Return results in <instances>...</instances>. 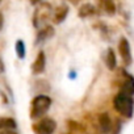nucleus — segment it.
I'll return each mask as SVG.
<instances>
[{
  "label": "nucleus",
  "instance_id": "13",
  "mask_svg": "<svg viewBox=\"0 0 134 134\" xmlns=\"http://www.w3.org/2000/svg\"><path fill=\"white\" fill-rule=\"evenodd\" d=\"M116 54L112 49H108V53H107V66L109 70H114L116 69Z\"/></svg>",
  "mask_w": 134,
  "mask_h": 134
},
{
  "label": "nucleus",
  "instance_id": "18",
  "mask_svg": "<svg viewBox=\"0 0 134 134\" xmlns=\"http://www.w3.org/2000/svg\"><path fill=\"white\" fill-rule=\"evenodd\" d=\"M4 71V64H3V62H2V59H0V74H2Z\"/></svg>",
  "mask_w": 134,
  "mask_h": 134
},
{
  "label": "nucleus",
  "instance_id": "19",
  "mask_svg": "<svg viewBox=\"0 0 134 134\" xmlns=\"http://www.w3.org/2000/svg\"><path fill=\"white\" fill-rule=\"evenodd\" d=\"M42 0H30V3L33 4V5H36V4H38V3H41Z\"/></svg>",
  "mask_w": 134,
  "mask_h": 134
},
{
  "label": "nucleus",
  "instance_id": "8",
  "mask_svg": "<svg viewBox=\"0 0 134 134\" xmlns=\"http://www.w3.org/2000/svg\"><path fill=\"white\" fill-rule=\"evenodd\" d=\"M67 13H69V7H67L66 4H62L59 5L57 9H55V13H54V23L55 24H60L64 21Z\"/></svg>",
  "mask_w": 134,
  "mask_h": 134
},
{
  "label": "nucleus",
  "instance_id": "4",
  "mask_svg": "<svg viewBox=\"0 0 134 134\" xmlns=\"http://www.w3.org/2000/svg\"><path fill=\"white\" fill-rule=\"evenodd\" d=\"M118 51L120 55L122 58V60L125 62V64H130L131 63V50H130V45L129 41L126 38H121L118 42Z\"/></svg>",
  "mask_w": 134,
  "mask_h": 134
},
{
  "label": "nucleus",
  "instance_id": "1",
  "mask_svg": "<svg viewBox=\"0 0 134 134\" xmlns=\"http://www.w3.org/2000/svg\"><path fill=\"white\" fill-rule=\"evenodd\" d=\"M51 107V99L46 95H38L33 99L32 101V108H30V117L33 120L42 117L49 108Z\"/></svg>",
  "mask_w": 134,
  "mask_h": 134
},
{
  "label": "nucleus",
  "instance_id": "16",
  "mask_svg": "<svg viewBox=\"0 0 134 134\" xmlns=\"http://www.w3.org/2000/svg\"><path fill=\"white\" fill-rule=\"evenodd\" d=\"M3 25H4V17H3V13L0 12V30L3 29Z\"/></svg>",
  "mask_w": 134,
  "mask_h": 134
},
{
  "label": "nucleus",
  "instance_id": "20",
  "mask_svg": "<svg viewBox=\"0 0 134 134\" xmlns=\"http://www.w3.org/2000/svg\"><path fill=\"white\" fill-rule=\"evenodd\" d=\"M69 76H70V78H75L76 75H75V72H70V74H69Z\"/></svg>",
  "mask_w": 134,
  "mask_h": 134
},
{
  "label": "nucleus",
  "instance_id": "12",
  "mask_svg": "<svg viewBox=\"0 0 134 134\" xmlns=\"http://www.w3.org/2000/svg\"><path fill=\"white\" fill-rule=\"evenodd\" d=\"M121 93H124V95H126V96H133V93H134V83H133V78L131 76H129L127 78V80L124 83V87H122V92Z\"/></svg>",
  "mask_w": 134,
  "mask_h": 134
},
{
  "label": "nucleus",
  "instance_id": "6",
  "mask_svg": "<svg viewBox=\"0 0 134 134\" xmlns=\"http://www.w3.org/2000/svg\"><path fill=\"white\" fill-rule=\"evenodd\" d=\"M45 66H46V58H45V53L43 51H40L34 63L32 64V71L33 74H41L45 70Z\"/></svg>",
  "mask_w": 134,
  "mask_h": 134
},
{
  "label": "nucleus",
  "instance_id": "17",
  "mask_svg": "<svg viewBox=\"0 0 134 134\" xmlns=\"http://www.w3.org/2000/svg\"><path fill=\"white\" fill-rule=\"evenodd\" d=\"M69 3H71V4H74V5H78L79 3H80V0H67Z\"/></svg>",
  "mask_w": 134,
  "mask_h": 134
},
{
  "label": "nucleus",
  "instance_id": "2",
  "mask_svg": "<svg viewBox=\"0 0 134 134\" xmlns=\"http://www.w3.org/2000/svg\"><path fill=\"white\" fill-rule=\"evenodd\" d=\"M114 108L125 117L131 118V116H133V99L130 96L124 95V93H118L114 97Z\"/></svg>",
  "mask_w": 134,
  "mask_h": 134
},
{
  "label": "nucleus",
  "instance_id": "15",
  "mask_svg": "<svg viewBox=\"0 0 134 134\" xmlns=\"http://www.w3.org/2000/svg\"><path fill=\"white\" fill-rule=\"evenodd\" d=\"M0 134H19L15 131V129H4V130H0Z\"/></svg>",
  "mask_w": 134,
  "mask_h": 134
},
{
  "label": "nucleus",
  "instance_id": "5",
  "mask_svg": "<svg viewBox=\"0 0 134 134\" xmlns=\"http://www.w3.org/2000/svg\"><path fill=\"white\" fill-rule=\"evenodd\" d=\"M99 124H100V127H101L104 134H110V131L113 129V121H112V118L108 113H101L100 114Z\"/></svg>",
  "mask_w": 134,
  "mask_h": 134
},
{
  "label": "nucleus",
  "instance_id": "11",
  "mask_svg": "<svg viewBox=\"0 0 134 134\" xmlns=\"http://www.w3.org/2000/svg\"><path fill=\"white\" fill-rule=\"evenodd\" d=\"M4 129H16V121L9 117H0V130Z\"/></svg>",
  "mask_w": 134,
  "mask_h": 134
},
{
  "label": "nucleus",
  "instance_id": "14",
  "mask_svg": "<svg viewBox=\"0 0 134 134\" xmlns=\"http://www.w3.org/2000/svg\"><path fill=\"white\" fill-rule=\"evenodd\" d=\"M16 54L20 59L25 58V43L23 40H17L16 41Z\"/></svg>",
  "mask_w": 134,
  "mask_h": 134
},
{
  "label": "nucleus",
  "instance_id": "3",
  "mask_svg": "<svg viewBox=\"0 0 134 134\" xmlns=\"http://www.w3.org/2000/svg\"><path fill=\"white\" fill-rule=\"evenodd\" d=\"M55 127H57L55 121L49 117H45L33 125V130L36 134H53L55 131Z\"/></svg>",
  "mask_w": 134,
  "mask_h": 134
},
{
  "label": "nucleus",
  "instance_id": "9",
  "mask_svg": "<svg viewBox=\"0 0 134 134\" xmlns=\"http://www.w3.org/2000/svg\"><path fill=\"white\" fill-rule=\"evenodd\" d=\"M53 36H54V28L50 26V25H46L45 28L40 29L38 36H37V43H38V42H43V41L49 40V38L53 37Z\"/></svg>",
  "mask_w": 134,
  "mask_h": 134
},
{
  "label": "nucleus",
  "instance_id": "10",
  "mask_svg": "<svg viewBox=\"0 0 134 134\" xmlns=\"http://www.w3.org/2000/svg\"><path fill=\"white\" fill-rule=\"evenodd\" d=\"M96 13V8L92 5V4H83L80 8H79V17L82 19H87V17H91Z\"/></svg>",
  "mask_w": 134,
  "mask_h": 134
},
{
  "label": "nucleus",
  "instance_id": "7",
  "mask_svg": "<svg viewBox=\"0 0 134 134\" xmlns=\"http://www.w3.org/2000/svg\"><path fill=\"white\" fill-rule=\"evenodd\" d=\"M97 4L107 15H114L116 13V4H114L113 0H97Z\"/></svg>",
  "mask_w": 134,
  "mask_h": 134
},
{
  "label": "nucleus",
  "instance_id": "21",
  "mask_svg": "<svg viewBox=\"0 0 134 134\" xmlns=\"http://www.w3.org/2000/svg\"><path fill=\"white\" fill-rule=\"evenodd\" d=\"M0 2H2V0H0Z\"/></svg>",
  "mask_w": 134,
  "mask_h": 134
}]
</instances>
